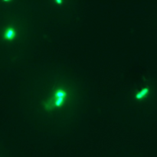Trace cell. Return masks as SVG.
<instances>
[{
  "instance_id": "obj_2",
  "label": "cell",
  "mask_w": 157,
  "mask_h": 157,
  "mask_svg": "<svg viewBox=\"0 0 157 157\" xmlns=\"http://www.w3.org/2000/svg\"><path fill=\"white\" fill-rule=\"evenodd\" d=\"M16 35H17V32H16V28L13 27H9L4 31L3 38L6 40H13L16 38Z\"/></svg>"
},
{
  "instance_id": "obj_3",
  "label": "cell",
  "mask_w": 157,
  "mask_h": 157,
  "mask_svg": "<svg viewBox=\"0 0 157 157\" xmlns=\"http://www.w3.org/2000/svg\"><path fill=\"white\" fill-rule=\"evenodd\" d=\"M149 93V89L148 87H144L143 89H142L140 91L137 92V94H136V99L137 101H142L144 99H146L148 96Z\"/></svg>"
},
{
  "instance_id": "obj_1",
  "label": "cell",
  "mask_w": 157,
  "mask_h": 157,
  "mask_svg": "<svg viewBox=\"0 0 157 157\" xmlns=\"http://www.w3.org/2000/svg\"><path fill=\"white\" fill-rule=\"evenodd\" d=\"M68 92L63 88H58L54 92L51 99L48 101L46 108L48 110L60 108L65 104L68 99Z\"/></svg>"
},
{
  "instance_id": "obj_4",
  "label": "cell",
  "mask_w": 157,
  "mask_h": 157,
  "mask_svg": "<svg viewBox=\"0 0 157 157\" xmlns=\"http://www.w3.org/2000/svg\"><path fill=\"white\" fill-rule=\"evenodd\" d=\"M62 2L63 1H61V0H57V1H55V2H56L57 4H58V5H61V4H62Z\"/></svg>"
}]
</instances>
